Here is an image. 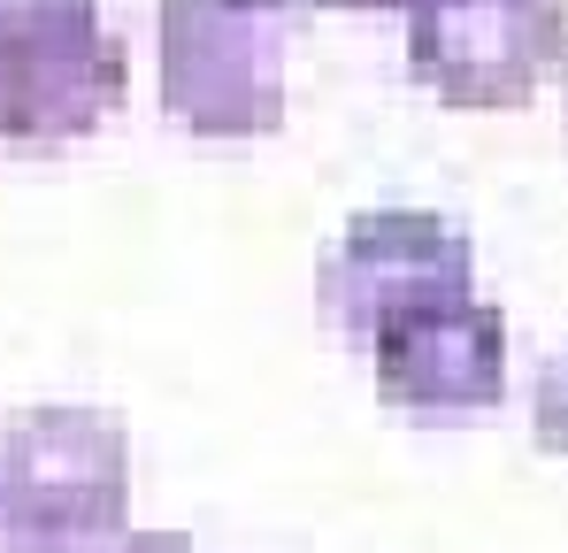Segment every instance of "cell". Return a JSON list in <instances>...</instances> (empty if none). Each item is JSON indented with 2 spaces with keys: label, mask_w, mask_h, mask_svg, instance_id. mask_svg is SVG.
<instances>
[{
  "label": "cell",
  "mask_w": 568,
  "mask_h": 553,
  "mask_svg": "<svg viewBox=\"0 0 568 553\" xmlns=\"http://www.w3.org/2000/svg\"><path fill=\"white\" fill-rule=\"evenodd\" d=\"M162 108L200 139H262L292 108V31L277 0H154Z\"/></svg>",
  "instance_id": "obj_1"
},
{
  "label": "cell",
  "mask_w": 568,
  "mask_h": 553,
  "mask_svg": "<svg viewBox=\"0 0 568 553\" xmlns=\"http://www.w3.org/2000/svg\"><path fill=\"white\" fill-rule=\"evenodd\" d=\"M123 39L100 0H0V139L70 147L123 108Z\"/></svg>",
  "instance_id": "obj_2"
},
{
  "label": "cell",
  "mask_w": 568,
  "mask_h": 553,
  "mask_svg": "<svg viewBox=\"0 0 568 553\" xmlns=\"http://www.w3.org/2000/svg\"><path fill=\"white\" fill-rule=\"evenodd\" d=\"M446 300H476V247L430 208H369L315 254V315L346 339Z\"/></svg>",
  "instance_id": "obj_3"
},
{
  "label": "cell",
  "mask_w": 568,
  "mask_h": 553,
  "mask_svg": "<svg viewBox=\"0 0 568 553\" xmlns=\"http://www.w3.org/2000/svg\"><path fill=\"white\" fill-rule=\"evenodd\" d=\"M0 492L78 539V546H108L115 531H131V439H123V415L108 408H23L8 415L0 431Z\"/></svg>",
  "instance_id": "obj_4"
},
{
  "label": "cell",
  "mask_w": 568,
  "mask_h": 553,
  "mask_svg": "<svg viewBox=\"0 0 568 553\" xmlns=\"http://www.w3.org/2000/svg\"><path fill=\"white\" fill-rule=\"evenodd\" d=\"M568 47V0H415L407 70L454 108H507Z\"/></svg>",
  "instance_id": "obj_5"
},
{
  "label": "cell",
  "mask_w": 568,
  "mask_h": 553,
  "mask_svg": "<svg viewBox=\"0 0 568 553\" xmlns=\"http://www.w3.org/2000/svg\"><path fill=\"white\" fill-rule=\"evenodd\" d=\"M377 392L415 415H469L507 392V315L491 300H446L377 331Z\"/></svg>",
  "instance_id": "obj_6"
},
{
  "label": "cell",
  "mask_w": 568,
  "mask_h": 553,
  "mask_svg": "<svg viewBox=\"0 0 568 553\" xmlns=\"http://www.w3.org/2000/svg\"><path fill=\"white\" fill-rule=\"evenodd\" d=\"M530 423H538V446L568 454V346L538 369V384H530Z\"/></svg>",
  "instance_id": "obj_7"
},
{
  "label": "cell",
  "mask_w": 568,
  "mask_h": 553,
  "mask_svg": "<svg viewBox=\"0 0 568 553\" xmlns=\"http://www.w3.org/2000/svg\"><path fill=\"white\" fill-rule=\"evenodd\" d=\"M0 553H100V546H78V539H62V531L31 523V515L0 492Z\"/></svg>",
  "instance_id": "obj_8"
},
{
  "label": "cell",
  "mask_w": 568,
  "mask_h": 553,
  "mask_svg": "<svg viewBox=\"0 0 568 553\" xmlns=\"http://www.w3.org/2000/svg\"><path fill=\"white\" fill-rule=\"evenodd\" d=\"M100 553H192L185 531H115Z\"/></svg>",
  "instance_id": "obj_9"
},
{
  "label": "cell",
  "mask_w": 568,
  "mask_h": 553,
  "mask_svg": "<svg viewBox=\"0 0 568 553\" xmlns=\"http://www.w3.org/2000/svg\"><path fill=\"white\" fill-rule=\"evenodd\" d=\"M292 16H307V8H415V0H277Z\"/></svg>",
  "instance_id": "obj_10"
}]
</instances>
